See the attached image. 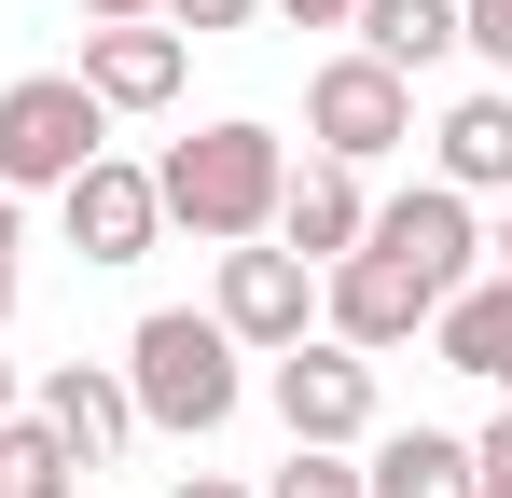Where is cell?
<instances>
[{"label":"cell","mask_w":512,"mask_h":498,"mask_svg":"<svg viewBox=\"0 0 512 498\" xmlns=\"http://www.w3.org/2000/svg\"><path fill=\"white\" fill-rule=\"evenodd\" d=\"M360 498H471V443L457 429H374L360 443Z\"/></svg>","instance_id":"obj_15"},{"label":"cell","mask_w":512,"mask_h":498,"mask_svg":"<svg viewBox=\"0 0 512 498\" xmlns=\"http://www.w3.org/2000/svg\"><path fill=\"white\" fill-rule=\"evenodd\" d=\"M305 139H319V166H388L416 139V83L388 56H319L305 70Z\"/></svg>","instance_id":"obj_4"},{"label":"cell","mask_w":512,"mask_h":498,"mask_svg":"<svg viewBox=\"0 0 512 498\" xmlns=\"http://www.w3.org/2000/svg\"><path fill=\"white\" fill-rule=\"evenodd\" d=\"M167 0H84V28H153Z\"/></svg>","instance_id":"obj_23"},{"label":"cell","mask_w":512,"mask_h":498,"mask_svg":"<svg viewBox=\"0 0 512 498\" xmlns=\"http://www.w3.org/2000/svg\"><path fill=\"white\" fill-rule=\"evenodd\" d=\"M346 28H360V56H388V70H402V83H416V70H443V56H457V0H360Z\"/></svg>","instance_id":"obj_16"},{"label":"cell","mask_w":512,"mask_h":498,"mask_svg":"<svg viewBox=\"0 0 512 498\" xmlns=\"http://www.w3.org/2000/svg\"><path fill=\"white\" fill-rule=\"evenodd\" d=\"M263 402H277V429L291 443H374L388 415H374V360L360 346H333V332H305V346H277V374H263Z\"/></svg>","instance_id":"obj_5"},{"label":"cell","mask_w":512,"mask_h":498,"mask_svg":"<svg viewBox=\"0 0 512 498\" xmlns=\"http://www.w3.org/2000/svg\"><path fill=\"white\" fill-rule=\"evenodd\" d=\"M485 249H499V277H512V194H499V222H485Z\"/></svg>","instance_id":"obj_26"},{"label":"cell","mask_w":512,"mask_h":498,"mask_svg":"<svg viewBox=\"0 0 512 498\" xmlns=\"http://www.w3.org/2000/svg\"><path fill=\"white\" fill-rule=\"evenodd\" d=\"M167 498H263V485H236V471H180Z\"/></svg>","instance_id":"obj_25"},{"label":"cell","mask_w":512,"mask_h":498,"mask_svg":"<svg viewBox=\"0 0 512 498\" xmlns=\"http://www.w3.org/2000/svg\"><path fill=\"white\" fill-rule=\"evenodd\" d=\"M263 14H291V28H346L360 0H263Z\"/></svg>","instance_id":"obj_24"},{"label":"cell","mask_w":512,"mask_h":498,"mask_svg":"<svg viewBox=\"0 0 512 498\" xmlns=\"http://www.w3.org/2000/svg\"><path fill=\"white\" fill-rule=\"evenodd\" d=\"M263 498H360V457L346 443H291V471H263Z\"/></svg>","instance_id":"obj_18"},{"label":"cell","mask_w":512,"mask_h":498,"mask_svg":"<svg viewBox=\"0 0 512 498\" xmlns=\"http://www.w3.org/2000/svg\"><path fill=\"white\" fill-rule=\"evenodd\" d=\"M111 374H125L139 429H167V443H208V429H236V402H250V346L222 319H194V305H153Z\"/></svg>","instance_id":"obj_2"},{"label":"cell","mask_w":512,"mask_h":498,"mask_svg":"<svg viewBox=\"0 0 512 498\" xmlns=\"http://www.w3.org/2000/svg\"><path fill=\"white\" fill-rule=\"evenodd\" d=\"M457 56H485L512 83V0H457Z\"/></svg>","instance_id":"obj_19"},{"label":"cell","mask_w":512,"mask_h":498,"mask_svg":"<svg viewBox=\"0 0 512 498\" xmlns=\"http://www.w3.org/2000/svg\"><path fill=\"white\" fill-rule=\"evenodd\" d=\"M360 236H374L360 166H291V194H277V249H291V263H346Z\"/></svg>","instance_id":"obj_12"},{"label":"cell","mask_w":512,"mask_h":498,"mask_svg":"<svg viewBox=\"0 0 512 498\" xmlns=\"http://www.w3.org/2000/svg\"><path fill=\"white\" fill-rule=\"evenodd\" d=\"M429 346H443V374H471V388H499V402H512V277L443 291V305H429Z\"/></svg>","instance_id":"obj_14"},{"label":"cell","mask_w":512,"mask_h":498,"mask_svg":"<svg viewBox=\"0 0 512 498\" xmlns=\"http://www.w3.org/2000/svg\"><path fill=\"white\" fill-rule=\"evenodd\" d=\"M208 319L236 332L250 360H277V346H305V319H319V263H291V249H222V291H208Z\"/></svg>","instance_id":"obj_7"},{"label":"cell","mask_w":512,"mask_h":498,"mask_svg":"<svg viewBox=\"0 0 512 498\" xmlns=\"http://www.w3.org/2000/svg\"><path fill=\"white\" fill-rule=\"evenodd\" d=\"M319 332L360 346V360H388V346H416V332H429V291L388 263V249H346V263H319Z\"/></svg>","instance_id":"obj_8"},{"label":"cell","mask_w":512,"mask_h":498,"mask_svg":"<svg viewBox=\"0 0 512 498\" xmlns=\"http://www.w3.org/2000/svg\"><path fill=\"white\" fill-rule=\"evenodd\" d=\"M14 249H28V236H14V194H0V319H14V291H28V263H14Z\"/></svg>","instance_id":"obj_22"},{"label":"cell","mask_w":512,"mask_h":498,"mask_svg":"<svg viewBox=\"0 0 512 498\" xmlns=\"http://www.w3.org/2000/svg\"><path fill=\"white\" fill-rule=\"evenodd\" d=\"M360 249H388V263L416 277L429 305L485 277V222H471V194H457V180H416V194H374V236H360Z\"/></svg>","instance_id":"obj_6"},{"label":"cell","mask_w":512,"mask_h":498,"mask_svg":"<svg viewBox=\"0 0 512 498\" xmlns=\"http://www.w3.org/2000/svg\"><path fill=\"white\" fill-rule=\"evenodd\" d=\"M111 153V111L84 97V70H14L0 83V194H70Z\"/></svg>","instance_id":"obj_3"},{"label":"cell","mask_w":512,"mask_h":498,"mask_svg":"<svg viewBox=\"0 0 512 498\" xmlns=\"http://www.w3.org/2000/svg\"><path fill=\"white\" fill-rule=\"evenodd\" d=\"M471 498H499V485H471Z\"/></svg>","instance_id":"obj_28"},{"label":"cell","mask_w":512,"mask_h":498,"mask_svg":"<svg viewBox=\"0 0 512 498\" xmlns=\"http://www.w3.org/2000/svg\"><path fill=\"white\" fill-rule=\"evenodd\" d=\"M28 415H42L84 471H111V457L139 443V402H125V374H111V360H56V374L28 388Z\"/></svg>","instance_id":"obj_10"},{"label":"cell","mask_w":512,"mask_h":498,"mask_svg":"<svg viewBox=\"0 0 512 498\" xmlns=\"http://www.w3.org/2000/svg\"><path fill=\"white\" fill-rule=\"evenodd\" d=\"M153 194H167V222H180V236L250 249V236H277L291 139H277V125H250V111H222V125H194V139H167V153H153Z\"/></svg>","instance_id":"obj_1"},{"label":"cell","mask_w":512,"mask_h":498,"mask_svg":"<svg viewBox=\"0 0 512 498\" xmlns=\"http://www.w3.org/2000/svg\"><path fill=\"white\" fill-rule=\"evenodd\" d=\"M429 180H457V194H512V83H471V97L429 125Z\"/></svg>","instance_id":"obj_13"},{"label":"cell","mask_w":512,"mask_h":498,"mask_svg":"<svg viewBox=\"0 0 512 498\" xmlns=\"http://www.w3.org/2000/svg\"><path fill=\"white\" fill-rule=\"evenodd\" d=\"M0 415H28V388H14V360H0Z\"/></svg>","instance_id":"obj_27"},{"label":"cell","mask_w":512,"mask_h":498,"mask_svg":"<svg viewBox=\"0 0 512 498\" xmlns=\"http://www.w3.org/2000/svg\"><path fill=\"white\" fill-rule=\"evenodd\" d=\"M471 485H499V498H512V402L471 429Z\"/></svg>","instance_id":"obj_20"},{"label":"cell","mask_w":512,"mask_h":498,"mask_svg":"<svg viewBox=\"0 0 512 498\" xmlns=\"http://www.w3.org/2000/svg\"><path fill=\"white\" fill-rule=\"evenodd\" d=\"M56 208H70V249H84V263H139V249L167 236V194H153V166H125V153H97L84 180L56 194Z\"/></svg>","instance_id":"obj_9"},{"label":"cell","mask_w":512,"mask_h":498,"mask_svg":"<svg viewBox=\"0 0 512 498\" xmlns=\"http://www.w3.org/2000/svg\"><path fill=\"white\" fill-rule=\"evenodd\" d=\"M250 14H263V0H167V28H180V42H208V28H250Z\"/></svg>","instance_id":"obj_21"},{"label":"cell","mask_w":512,"mask_h":498,"mask_svg":"<svg viewBox=\"0 0 512 498\" xmlns=\"http://www.w3.org/2000/svg\"><path fill=\"white\" fill-rule=\"evenodd\" d=\"M180 70H194V42H180L167 14L153 28H84V97L97 111H167Z\"/></svg>","instance_id":"obj_11"},{"label":"cell","mask_w":512,"mask_h":498,"mask_svg":"<svg viewBox=\"0 0 512 498\" xmlns=\"http://www.w3.org/2000/svg\"><path fill=\"white\" fill-rule=\"evenodd\" d=\"M0 498H84V457L42 415H0Z\"/></svg>","instance_id":"obj_17"}]
</instances>
